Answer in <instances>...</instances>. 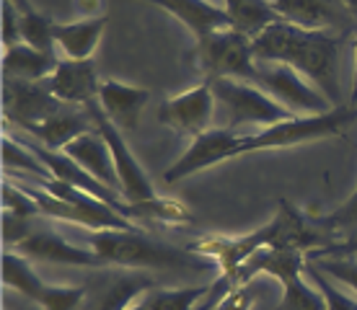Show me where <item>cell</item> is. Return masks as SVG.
<instances>
[{"instance_id":"d6986e66","label":"cell","mask_w":357,"mask_h":310,"mask_svg":"<svg viewBox=\"0 0 357 310\" xmlns=\"http://www.w3.org/2000/svg\"><path fill=\"white\" fill-rule=\"evenodd\" d=\"M151 6H158L166 13L176 16L184 26L195 34V39L220 31V29H231V18L223 8H218L207 0H143Z\"/></svg>"},{"instance_id":"603a6c76","label":"cell","mask_w":357,"mask_h":310,"mask_svg":"<svg viewBox=\"0 0 357 310\" xmlns=\"http://www.w3.org/2000/svg\"><path fill=\"white\" fill-rule=\"evenodd\" d=\"M153 290H155V284L145 274L116 277L114 282L101 293V297L96 302V310H130L135 302H140L137 297H145Z\"/></svg>"},{"instance_id":"7a4b0ae2","label":"cell","mask_w":357,"mask_h":310,"mask_svg":"<svg viewBox=\"0 0 357 310\" xmlns=\"http://www.w3.org/2000/svg\"><path fill=\"white\" fill-rule=\"evenodd\" d=\"M89 246L107 264L132 266V269H163V272L181 269L189 274H199L218 266L213 258L199 256L189 248L158 243L140 231H93L89 235Z\"/></svg>"},{"instance_id":"44dd1931","label":"cell","mask_w":357,"mask_h":310,"mask_svg":"<svg viewBox=\"0 0 357 310\" xmlns=\"http://www.w3.org/2000/svg\"><path fill=\"white\" fill-rule=\"evenodd\" d=\"M60 60L54 57V52H42L29 45H16L3 52V75L16 80H47L57 70Z\"/></svg>"},{"instance_id":"9c48e42d","label":"cell","mask_w":357,"mask_h":310,"mask_svg":"<svg viewBox=\"0 0 357 310\" xmlns=\"http://www.w3.org/2000/svg\"><path fill=\"white\" fill-rule=\"evenodd\" d=\"M241 137L236 130H228V127H213L207 132L197 134L192 145H189L184 155L166 171V181L169 184H176L181 178L195 176L197 171H205L215 163H223V160L236 158V150L241 145Z\"/></svg>"},{"instance_id":"6da1fadb","label":"cell","mask_w":357,"mask_h":310,"mask_svg":"<svg viewBox=\"0 0 357 310\" xmlns=\"http://www.w3.org/2000/svg\"><path fill=\"white\" fill-rule=\"evenodd\" d=\"M251 49L257 62L293 65L329 98L331 107H342L340 47L326 31H308L287 21H277L251 39Z\"/></svg>"},{"instance_id":"7402d4cb","label":"cell","mask_w":357,"mask_h":310,"mask_svg":"<svg viewBox=\"0 0 357 310\" xmlns=\"http://www.w3.org/2000/svg\"><path fill=\"white\" fill-rule=\"evenodd\" d=\"M223 10L231 18V29L246 34L249 39H257L264 29L282 21L272 0H225Z\"/></svg>"},{"instance_id":"30bf717a","label":"cell","mask_w":357,"mask_h":310,"mask_svg":"<svg viewBox=\"0 0 357 310\" xmlns=\"http://www.w3.org/2000/svg\"><path fill=\"white\" fill-rule=\"evenodd\" d=\"M215 109H218V104L213 96V86L207 80L202 86H195L184 93L166 98L158 107V122L176 130V132L197 137V134L213 130L210 124H213Z\"/></svg>"},{"instance_id":"8fae6325","label":"cell","mask_w":357,"mask_h":310,"mask_svg":"<svg viewBox=\"0 0 357 310\" xmlns=\"http://www.w3.org/2000/svg\"><path fill=\"white\" fill-rule=\"evenodd\" d=\"M60 107H63V101L52 96V91L45 86V80H39V83L16 78L3 80V111H6V119H10V122L24 127V130H31L34 124H42Z\"/></svg>"},{"instance_id":"d590c367","label":"cell","mask_w":357,"mask_h":310,"mask_svg":"<svg viewBox=\"0 0 357 310\" xmlns=\"http://www.w3.org/2000/svg\"><path fill=\"white\" fill-rule=\"evenodd\" d=\"M357 256V235L347 240H337V243H329L326 248H319V251H311L308 254V261H319V258H355Z\"/></svg>"},{"instance_id":"5b68a950","label":"cell","mask_w":357,"mask_h":310,"mask_svg":"<svg viewBox=\"0 0 357 310\" xmlns=\"http://www.w3.org/2000/svg\"><path fill=\"white\" fill-rule=\"evenodd\" d=\"M210 86H213L215 104L223 111V127L228 130H238L241 124H259L264 130L295 116L261 86H249L243 80L228 78L210 80Z\"/></svg>"},{"instance_id":"e575fe53","label":"cell","mask_w":357,"mask_h":310,"mask_svg":"<svg viewBox=\"0 0 357 310\" xmlns=\"http://www.w3.org/2000/svg\"><path fill=\"white\" fill-rule=\"evenodd\" d=\"M21 13L13 8V3L3 0V49H10V47L21 45Z\"/></svg>"},{"instance_id":"7c38bea8","label":"cell","mask_w":357,"mask_h":310,"mask_svg":"<svg viewBox=\"0 0 357 310\" xmlns=\"http://www.w3.org/2000/svg\"><path fill=\"white\" fill-rule=\"evenodd\" d=\"M29 150L45 163V169L50 171L52 178H60L65 184L78 186L83 192H89V194H93L96 199L107 202L112 210H116V212L122 215V217H127V220L135 217V207L127 202L125 196L119 194V192H114L112 186H107L104 181H98L93 173H89L83 166H78L73 158H68L65 153H54V150H50V148H45V145H29Z\"/></svg>"},{"instance_id":"2e32d148","label":"cell","mask_w":357,"mask_h":310,"mask_svg":"<svg viewBox=\"0 0 357 310\" xmlns=\"http://www.w3.org/2000/svg\"><path fill=\"white\" fill-rule=\"evenodd\" d=\"M21 256H31L39 261H52V264H68V266H104L107 261L98 256L93 248H78L68 243L63 235L52 231L31 233L21 246Z\"/></svg>"},{"instance_id":"74e56055","label":"cell","mask_w":357,"mask_h":310,"mask_svg":"<svg viewBox=\"0 0 357 310\" xmlns=\"http://www.w3.org/2000/svg\"><path fill=\"white\" fill-rule=\"evenodd\" d=\"M8 3H13V8L18 10V13H31V3L29 0H8Z\"/></svg>"},{"instance_id":"ac0fdd59","label":"cell","mask_w":357,"mask_h":310,"mask_svg":"<svg viewBox=\"0 0 357 310\" xmlns=\"http://www.w3.org/2000/svg\"><path fill=\"white\" fill-rule=\"evenodd\" d=\"M91 130H96V124H93L89 111H78L70 104H63L50 119H45L42 124H34L29 132L34 134L36 140H42L45 148L63 153L65 145H70L75 137H81Z\"/></svg>"},{"instance_id":"f35d334b","label":"cell","mask_w":357,"mask_h":310,"mask_svg":"<svg viewBox=\"0 0 357 310\" xmlns=\"http://www.w3.org/2000/svg\"><path fill=\"white\" fill-rule=\"evenodd\" d=\"M352 104H357V42H355V78H352Z\"/></svg>"},{"instance_id":"ffe728a7","label":"cell","mask_w":357,"mask_h":310,"mask_svg":"<svg viewBox=\"0 0 357 310\" xmlns=\"http://www.w3.org/2000/svg\"><path fill=\"white\" fill-rule=\"evenodd\" d=\"M104 29H107V18L104 16L83 18V21H73V24H57L54 21L52 36L54 45L68 54V60H91L93 49L101 42Z\"/></svg>"},{"instance_id":"1f68e13d","label":"cell","mask_w":357,"mask_h":310,"mask_svg":"<svg viewBox=\"0 0 357 310\" xmlns=\"http://www.w3.org/2000/svg\"><path fill=\"white\" fill-rule=\"evenodd\" d=\"M308 272H311L316 287H319L321 295L326 297V308L329 310H357V300H352V297H347V295H342L340 290H337V284H331V279L324 274L319 266L308 261Z\"/></svg>"},{"instance_id":"ba28073f","label":"cell","mask_w":357,"mask_h":310,"mask_svg":"<svg viewBox=\"0 0 357 310\" xmlns=\"http://www.w3.org/2000/svg\"><path fill=\"white\" fill-rule=\"evenodd\" d=\"M261 88L295 116H316L334 109L329 98L303 72H298L293 65H285V62L261 68Z\"/></svg>"},{"instance_id":"cb8c5ba5","label":"cell","mask_w":357,"mask_h":310,"mask_svg":"<svg viewBox=\"0 0 357 310\" xmlns=\"http://www.w3.org/2000/svg\"><path fill=\"white\" fill-rule=\"evenodd\" d=\"M3 284L10 287V290H16V293H21L31 302L39 300L47 287V282H42V277L31 269L26 256L10 254V251L3 254Z\"/></svg>"},{"instance_id":"8992f818","label":"cell","mask_w":357,"mask_h":310,"mask_svg":"<svg viewBox=\"0 0 357 310\" xmlns=\"http://www.w3.org/2000/svg\"><path fill=\"white\" fill-rule=\"evenodd\" d=\"M280 240H282V228H280V220L277 215L272 220L259 228V231L249 233V235H241V238H220V235H205V238L189 243V251H195L199 256L213 258L218 269H220V282L233 290V277L238 272V266L251 258L257 251L261 248H280Z\"/></svg>"},{"instance_id":"60d3db41","label":"cell","mask_w":357,"mask_h":310,"mask_svg":"<svg viewBox=\"0 0 357 310\" xmlns=\"http://www.w3.org/2000/svg\"><path fill=\"white\" fill-rule=\"evenodd\" d=\"M130 310H148V305H145V297H143L140 302H135V305H132Z\"/></svg>"},{"instance_id":"d6a6232c","label":"cell","mask_w":357,"mask_h":310,"mask_svg":"<svg viewBox=\"0 0 357 310\" xmlns=\"http://www.w3.org/2000/svg\"><path fill=\"white\" fill-rule=\"evenodd\" d=\"M321 269L324 274L334 279L340 284H347L349 290L357 293V261L355 258H319V261H311Z\"/></svg>"},{"instance_id":"5bb4252c","label":"cell","mask_w":357,"mask_h":310,"mask_svg":"<svg viewBox=\"0 0 357 310\" xmlns=\"http://www.w3.org/2000/svg\"><path fill=\"white\" fill-rule=\"evenodd\" d=\"M148 101H151V91L125 86L119 80H104L98 88V104L122 134L137 130L140 114L148 107Z\"/></svg>"},{"instance_id":"484cf974","label":"cell","mask_w":357,"mask_h":310,"mask_svg":"<svg viewBox=\"0 0 357 310\" xmlns=\"http://www.w3.org/2000/svg\"><path fill=\"white\" fill-rule=\"evenodd\" d=\"M275 310H329L326 297L316 293L303 277H295L282 284V300L277 302Z\"/></svg>"},{"instance_id":"277c9868","label":"cell","mask_w":357,"mask_h":310,"mask_svg":"<svg viewBox=\"0 0 357 310\" xmlns=\"http://www.w3.org/2000/svg\"><path fill=\"white\" fill-rule=\"evenodd\" d=\"M355 119H357V107H347V104L334 107L326 114L293 116L287 122L264 127L257 134H243L241 145L236 150V158L246 155V153L280 150V148H293V145H303V142L324 140V137H331V134H340Z\"/></svg>"},{"instance_id":"f1b7e54d","label":"cell","mask_w":357,"mask_h":310,"mask_svg":"<svg viewBox=\"0 0 357 310\" xmlns=\"http://www.w3.org/2000/svg\"><path fill=\"white\" fill-rule=\"evenodd\" d=\"M3 166L6 169H21L26 173H34V176H50L45 163L36 158L29 148H24L21 142L10 140V137H3Z\"/></svg>"},{"instance_id":"e0dca14e","label":"cell","mask_w":357,"mask_h":310,"mask_svg":"<svg viewBox=\"0 0 357 310\" xmlns=\"http://www.w3.org/2000/svg\"><path fill=\"white\" fill-rule=\"evenodd\" d=\"M65 155L73 158L78 166L93 173L98 181H104L107 186H112L114 192L122 194V189H119V176H116V169H114V158H112V150H109L107 140H104V134L98 132V130H91V132L81 134V137H75L70 145H65Z\"/></svg>"},{"instance_id":"3957f363","label":"cell","mask_w":357,"mask_h":310,"mask_svg":"<svg viewBox=\"0 0 357 310\" xmlns=\"http://www.w3.org/2000/svg\"><path fill=\"white\" fill-rule=\"evenodd\" d=\"M192 60L207 80L228 78L261 86V68L254 65L257 57L251 49V39L236 29H220L197 39Z\"/></svg>"},{"instance_id":"ab89813d","label":"cell","mask_w":357,"mask_h":310,"mask_svg":"<svg viewBox=\"0 0 357 310\" xmlns=\"http://www.w3.org/2000/svg\"><path fill=\"white\" fill-rule=\"evenodd\" d=\"M340 3L347 8L349 16H357V0H340Z\"/></svg>"},{"instance_id":"8d00e7d4","label":"cell","mask_w":357,"mask_h":310,"mask_svg":"<svg viewBox=\"0 0 357 310\" xmlns=\"http://www.w3.org/2000/svg\"><path fill=\"white\" fill-rule=\"evenodd\" d=\"M251 305H254L251 284H241V287H233L231 293H225L215 310H251Z\"/></svg>"},{"instance_id":"4dcf8cb0","label":"cell","mask_w":357,"mask_h":310,"mask_svg":"<svg viewBox=\"0 0 357 310\" xmlns=\"http://www.w3.org/2000/svg\"><path fill=\"white\" fill-rule=\"evenodd\" d=\"M3 207H6V212H16L24 215V217L42 215L39 212V204L34 202V196L29 194L18 181H6L3 184Z\"/></svg>"},{"instance_id":"836d02e7","label":"cell","mask_w":357,"mask_h":310,"mask_svg":"<svg viewBox=\"0 0 357 310\" xmlns=\"http://www.w3.org/2000/svg\"><path fill=\"white\" fill-rule=\"evenodd\" d=\"M31 217H24V215L16 212H6L3 210V243L6 246H21L24 240L31 235Z\"/></svg>"},{"instance_id":"83f0119b","label":"cell","mask_w":357,"mask_h":310,"mask_svg":"<svg viewBox=\"0 0 357 310\" xmlns=\"http://www.w3.org/2000/svg\"><path fill=\"white\" fill-rule=\"evenodd\" d=\"M18 26H21V42H26L29 47L42 49V52H52L54 21H50L47 16H42L39 10H31V13H21Z\"/></svg>"},{"instance_id":"4fadbf2b","label":"cell","mask_w":357,"mask_h":310,"mask_svg":"<svg viewBox=\"0 0 357 310\" xmlns=\"http://www.w3.org/2000/svg\"><path fill=\"white\" fill-rule=\"evenodd\" d=\"M45 86L52 91L54 98L63 104L86 107L93 98H98V75L96 65L91 60H65L57 65V70L45 80Z\"/></svg>"},{"instance_id":"52a82bcc","label":"cell","mask_w":357,"mask_h":310,"mask_svg":"<svg viewBox=\"0 0 357 310\" xmlns=\"http://www.w3.org/2000/svg\"><path fill=\"white\" fill-rule=\"evenodd\" d=\"M86 111L91 114L96 130L104 134L109 150H112V158H114V169L116 176H119V189H122V196H125L130 204H143L155 199V189H153L151 178L143 171V166L137 163L130 148L125 142V134L114 127V122L104 114V109L98 104V98H93L91 104H86Z\"/></svg>"},{"instance_id":"f546056e","label":"cell","mask_w":357,"mask_h":310,"mask_svg":"<svg viewBox=\"0 0 357 310\" xmlns=\"http://www.w3.org/2000/svg\"><path fill=\"white\" fill-rule=\"evenodd\" d=\"M86 300V290L83 287H57V284H47L42 297L36 305L42 310H81Z\"/></svg>"},{"instance_id":"4316f807","label":"cell","mask_w":357,"mask_h":310,"mask_svg":"<svg viewBox=\"0 0 357 310\" xmlns=\"http://www.w3.org/2000/svg\"><path fill=\"white\" fill-rule=\"evenodd\" d=\"M210 295V287H187V290H153L145 295L148 310H195L202 297Z\"/></svg>"},{"instance_id":"9a60e30c","label":"cell","mask_w":357,"mask_h":310,"mask_svg":"<svg viewBox=\"0 0 357 310\" xmlns=\"http://www.w3.org/2000/svg\"><path fill=\"white\" fill-rule=\"evenodd\" d=\"M272 6L282 21L308 31L344 26L352 18L340 0H272Z\"/></svg>"},{"instance_id":"d4e9b609","label":"cell","mask_w":357,"mask_h":310,"mask_svg":"<svg viewBox=\"0 0 357 310\" xmlns=\"http://www.w3.org/2000/svg\"><path fill=\"white\" fill-rule=\"evenodd\" d=\"M316 228L324 233V235H342V240L355 238L357 235V189L347 196V202L337 207L334 212L324 215L316 220Z\"/></svg>"}]
</instances>
